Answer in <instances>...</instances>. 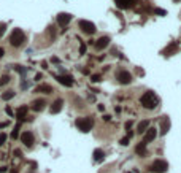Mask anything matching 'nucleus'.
Listing matches in <instances>:
<instances>
[{"label":"nucleus","mask_w":181,"mask_h":173,"mask_svg":"<svg viewBox=\"0 0 181 173\" xmlns=\"http://www.w3.org/2000/svg\"><path fill=\"white\" fill-rule=\"evenodd\" d=\"M13 173H18V170H15V171H13Z\"/></svg>","instance_id":"41"},{"label":"nucleus","mask_w":181,"mask_h":173,"mask_svg":"<svg viewBox=\"0 0 181 173\" xmlns=\"http://www.w3.org/2000/svg\"><path fill=\"white\" fill-rule=\"evenodd\" d=\"M129 141H130V137H129V135H126L124 138H121V144H122V146H127Z\"/></svg>","instance_id":"26"},{"label":"nucleus","mask_w":181,"mask_h":173,"mask_svg":"<svg viewBox=\"0 0 181 173\" xmlns=\"http://www.w3.org/2000/svg\"><path fill=\"white\" fill-rule=\"evenodd\" d=\"M3 54H5V49L0 48V57H3Z\"/></svg>","instance_id":"36"},{"label":"nucleus","mask_w":181,"mask_h":173,"mask_svg":"<svg viewBox=\"0 0 181 173\" xmlns=\"http://www.w3.org/2000/svg\"><path fill=\"white\" fill-rule=\"evenodd\" d=\"M79 52H81V54H84V52H86V45L83 43V42H81V48H79Z\"/></svg>","instance_id":"31"},{"label":"nucleus","mask_w":181,"mask_h":173,"mask_svg":"<svg viewBox=\"0 0 181 173\" xmlns=\"http://www.w3.org/2000/svg\"><path fill=\"white\" fill-rule=\"evenodd\" d=\"M7 113H8V114H10V116H13V110H11V108H10V106H7Z\"/></svg>","instance_id":"33"},{"label":"nucleus","mask_w":181,"mask_h":173,"mask_svg":"<svg viewBox=\"0 0 181 173\" xmlns=\"http://www.w3.org/2000/svg\"><path fill=\"white\" fill-rule=\"evenodd\" d=\"M41 78H43V76H41V75H40V73H38V75H37V76H35V79H37V81H40V79H41Z\"/></svg>","instance_id":"38"},{"label":"nucleus","mask_w":181,"mask_h":173,"mask_svg":"<svg viewBox=\"0 0 181 173\" xmlns=\"http://www.w3.org/2000/svg\"><path fill=\"white\" fill-rule=\"evenodd\" d=\"M167 170H169V164H167V161H164V159H156L151 165L152 173H165Z\"/></svg>","instance_id":"4"},{"label":"nucleus","mask_w":181,"mask_h":173,"mask_svg":"<svg viewBox=\"0 0 181 173\" xmlns=\"http://www.w3.org/2000/svg\"><path fill=\"white\" fill-rule=\"evenodd\" d=\"M103 159H105V153H103V149L97 148V149L94 151V161H95V162H102Z\"/></svg>","instance_id":"18"},{"label":"nucleus","mask_w":181,"mask_h":173,"mask_svg":"<svg viewBox=\"0 0 181 173\" xmlns=\"http://www.w3.org/2000/svg\"><path fill=\"white\" fill-rule=\"evenodd\" d=\"M152 11H154V13H157V15H161V16H164V15H165V11H164V10H161V8H154Z\"/></svg>","instance_id":"30"},{"label":"nucleus","mask_w":181,"mask_h":173,"mask_svg":"<svg viewBox=\"0 0 181 173\" xmlns=\"http://www.w3.org/2000/svg\"><path fill=\"white\" fill-rule=\"evenodd\" d=\"M5 29H7V24H3V22H0V37L3 35V32H5Z\"/></svg>","instance_id":"28"},{"label":"nucleus","mask_w":181,"mask_h":173,"mask_svg":"<svg viewBox=\"0 0 181 173\" xmlns=\"http://www.w3.org/2000/svg\"><path fill=\"white\" fill-rule=\"evenodd\" d=\"M132 124H133L132 121H127V122H126V130H127V132L130 130V127H132Z\"/></svg>","instance_id":"32"},{"label":"nucleus","mask_w":181,"mask_h":173,"mask_svg":"<svg viewBox=\"0 0 181 173\" xmlns=\"http://www.w3.org/2000/svg\"><path fill=\"white\" fill-rule=\"evenodd\" d=\"M140 103H142L143 108H146V110H154L156 106H157V103H159V100H157V97H156L154 92L148 91V92H145V94L142 95Z\"/></svg>","instance_id":"1"},{"label":"nucleus","mask_w":181,"mask_h":173,"mask_svg":"<svg viewBox=\"0 0 181 173\" xmlns=\"http://www.w3.org/2000/svg\"><path fill=\"white\" fill-rule=\"evenodd\" d=\"M62 106H64V100H62V99H57V100H56V102L51 105V114H57V113H61Z\"/></svg>","instance_id":"12"},{"label":"nucleus","mask_w":181,"mask_h":173,"mask_svg":"<svg viewBox=\"0 0 181 173\" xmlns=\"http://www.w3.org/2000/svg\"><path fill=\"white\" fill-rule=\"evenodd\" d=\"M72 21V15L70 13H59V16H57V22H59V25H67L68 22Z\"/></svg>","instance_id":"11"},{"label":"nucleus","mask_w":181,"mask_h":173,"mask_svg":"<svg viewBox=\"0 0 181 173\" xmlns=\"http://www.w3.org/2000/svg\"><path fill=\"white\" fill-rule=\"evenodd\" d=\"M92 126H94V119L92 118H79V119H76V127H78V130L84 132V134L91 132Z\"/></svg>","instance_id":"3"},{"label":"nucleus","mask_w":181,"mask_h":173,"mask_svg":"<svg viewBox=\"0 0 181 173\" xmlns=\"http://www.w3.org/2000/svg\"><path fill=\"white\" fill-rule=\"evenodd\" d=\"M27 105H24V106H21V108H18V111H16V118L19 119V122L21 121H24V119L27 118Z\"/></svg>","instance_id":"15"},{"label":"nucleus","mask_w":181,"mask_h":173,"mask_svg":"<svg viewBox=\"0 0 181 173\" xmlns=\"http://www.w3.org/2000/svg\"><path fill=\"white\" fill-rule=\"evenodd\" d=\"M148 129H149V121H142L140 124L137 126V132H138V134H145Z\"/></svg>","instance_id":"19"},{"label":"nucleus","mask_w":181,"mask_h":173,"mask_svg":"<svg viewBox=\"0 0 181 173\" xmlns=\"http://www.w3.org/2000/svg\"><path fill=\"white\" fill-rule=\"evenodd\" d=\"M173 2H175V3H178V2H179V0H173Z\"/></svg>","instance_id":"40"},{"label":"nucleus","mask_w":181,"mask_h":173,"mask_svg":"<svg viewBox=\"0 0 181 173\" xmlns=\"http://www.w3.org/2000/svg\"><path fill=\"white\" fill-rule=\"evenodd\" d=\"M56 79H57L61 84L67 86V87H72V86H73V78H72L70 75H61V76H56Z\"/></svg>","instance_id":"9"},{"label":"nucleus","mask_w":181,"mask_h":173,"mask_svg":"<svg viewBox=\"0 0 181 173\" xmlns=\"http://www.w3.org/2000/svg\"><path fill=\"white\" fill-rule=\"evenodd\" d=\"M13 70H16L19 75H25L27 73V69L22 67V65H13Z\"/></svg>","instance_id":"24"},{"label":"nucleus","mask_w":181,"mask_h":173,"mask_svg":"<svg viewBox=\"0 0 181 173\" xmlns=\"http://www.w3.org/2000/svg\"><path fill=\"white\" fill-rule=\"evenodd\" d=\"M79 29L84 32V33H88V35H92V33H95V24H92L91 21H86V19H81L79 21Z\"/></svg>","instance_id":"5"},{"label":"nucleus","mask_w":181,"mask_h":173,"mask_svg":"<svg viewBox=\"0 0 181 173\" xmlns=\"http://www.w3.org/2000/svg\"><path fill=\"white\" fill-rule=\"evenodd\" d=\"M8 81H10V76H8V75H3V76H2V79H0V87L5 86Z\"/></svg>","instance_id":"25"},{"label":"nucleus","mask_w":181,"mask_h":173,"mask_svg":"<svg viewBox=\"0 0 181 173\" xmlns=\"http://www.w3.org/2000/svg\"><path fill=\"white\" fill-rule=\"evenodd\" d=\"M35 92H43V94H51V92H52V87H51L49 84H40V86L35 89Z\"/></svg>","instance_id":"20"},{"label":"nucleus","mask_w":181,"mask_h":173,"mask_svg":"<svg viewBox=\"0 0 181 173\" xmlns=\"http://www.w3.org/2000/svg\"><path fill=\"white\" fill-rule=\"evenodd\" d=\"M118 81L121 84H129L132 81V75L127 72V70H119L118 72Z\"/></svg>","instance_id":"6"},{"label":"nucleus","mask_w":181,"mask_h":173,"mask_svg":"<svg viewBox=\"0 0 181 173\" xmlns=\"http://www.w3.org/2000/svg\"><path fill=\"white\" fill-rule=\"evenodd\" d=\"M100 79H102L100 75H92V76H91V81H92V83H99Z\"/></svg>","instance_id":"27"},{"label":"nucleus","mask_w":181,"mask_h":173,"mask_svg":"<svg viewBox=\"0 0 181 173\" xmlns=\"http://www.w3.org/2000/svg\"><path fill=\"white\" fill-rule=\"evenodd\" d=\"M13 97H15V91H7V92H3V94H2V99H3L5 102L11 100Z\"/></svg>","instance_id":"22"},{"label":"nucleus","mask_w":181,"mask_h":173,"mask_svg":"<svg viewBox=\"0 0 181 173\" xmlns=\"http://www.w3.org/2000/svg\"><path fill=\"white\" fill-rule=\"evenodd\" d=\"M24 42H25V33L21 29H15V30L11 32V35H10V43H11V46L19 48Z\"/></svg>","instance_id":"2"},{"label":"nucleus","mask_w":181,"mask_h":173,"mask_svg":"<svg viewBox=\"0 0 181 173\" xmlns=\"http://www.w3.org/2000/svg\"><path fill=\"white\" fill-rule=\"evenodd\" d=\"M157 137V129L156 127H149L146 132H145V137H143V141L148 144L149 141H152V140H154Z\"/></svg>","instance_id":"8"},{"label":"nucleus","mask_w":181,"mask_h":173,"mask_svg":"<svg viewBox=\"0 0 181 173\" xmlns=\"http://www.w3.org/2000/svg\"><path fill=\"white\" fill-rule=\"evenodd\" d=\"M19 129H21V122H18L16 127H15V130L11 132V138H13V140H16V138L19 137Z\"/></svg>","instance_id":"23"},{"label":"nucleus","mask_w":181,"mask_h":173,"mask_svg":"<svg viewBox=\"0 0 181 173\" xmlns=\"http://www.w3.org/2000/svg\"><path fill=\"white\" fill-rule=\"evenodd\" d=\"M110 45V38L108 37H100L99 40H97V42H95V49H103V48H106Z\"/></svg>","instance_id":"13"},{"label":"nucleus","mask_w":181,"mask_h":173,"mask_svg":"<svg viewBox=\"0 0 181 173\" xmlns=\"http://www.w3.org/2000/svg\"><path fill=\"white\" fill-rule=\"evenodd\" d=\"M135 153L138 154V156H146L148 154V151H146V143L145 141H142V143H138L137 144V148H135Z\"/></svg>","instance_id":"17"},{"label":"nucleus","mask_w":181,"mask_h":173,"mask_svg":"<svg viewBox=\"0 0 181 173\" xmlns=\"http://www.w3.org/2000/svg\"><path fill=\"white\" fill-rule=\"evenodd\" d=\"M176 49H178L176 43H170L169 48H165V49H164V54H165V56H172L173 52H176Z\"/></svg>","instance_id":"21"},{"label":"nucleus","mask_w":181,"mask_h":173,"mask_svg":"<svg viewBox=\"0 0 181 173\" xmlns=\"http://www.w3.org/2000/svg\"><path fill=\"white\" fill-rule=\"evenodd\" d=\"M45 105H46V102L43 99H41V100H34L32 102V110L34 111H41L45 108Z\"/></svg>","instance_id":"16"},{"label":"nucleus","mask_w":181,"mask_h":173,"mask_svg":"<svg viewBox=\"0 0 181 173\" xmlns=\"http://www.w3.org/2000/svg\"><path fill=\"white\" fill-rule=\"evenodd\" d=\"M8 126V122H0V129H5Z\"/></svg>","instance_id":"34"},{"label":"nucleus","mask_w":181,"mask_h":173,"mask_svg":"<svg viewBox=\"0 0 181 173\" xmlns=\"http://www.w3.org/2000/svg\"><path fill=\"white\" fill-rule=\"evenodd\" d=\"M5 141H7V135L2 132V134H0V144H3Z\"/></svg>","instance_id":"29"},{"label":"nucleus","mask_w":181,"mask_h":173,"mask_svg":"<svg viewBox=\"0 0 181 173\" xmlns=\"http://www.w3.org/2000/svg\"><path fill=\"white\" fill-rule=\"evenodd\" d=\"M2 171H5V168H3V167H2V168H0V173H2Z\"/></svg>","instance_id":"39"},{"label":"nucleus","mask_w":181,"mask_h":173,"mask_svg":"<svg viewBox=\"0 0 181 173\" xmlns=\"http://www.w3.org/2000/svg\"><path fill=\"white\" fill-rule=\"evenodd\" d=\"M21 87H22V89H27V87H29V84H27V83H22Z\"/></svg>","instance_id":"37"},{"label":"nucleus","mask_w":181,"mask_h":173,"mask_svg":"<svg viewBox=\"0 0 181 173\" xmlns=\"http://www.w3.org/2000/svg\"><path fill=\"white\" fill-rule=\"evenodd\" d=\"M137 3V0H116V5L121 10H127V8H133V5Z\"/></svg>","instance_id":"10"},{"label":"nucleus","mask_w":181,"mask_h":173,"mask_svg":"<svg viewBox=\"0 0 181 173\" xmlns=\"http://www.w3.org/2000/svg\"><path fill=\"white\" fill-rule=\"evenodd\" d=\"M103 119H105V121L108 122V121H110V119H111V116H110V114H105V116H103Z\"/></svg>","instance_id":"35"},{"label":"nucleus","mask_w":181,"mask_h":173,"mask_svg":"<svg viewBox=\"0 0 181 173\" xmlns=\"http://www.w3.org/2000/svg\"><path fill=\"white\" fill-rule=\"evenodd\" d=\"M169 129H170V119L167 116H164L162 121H161V135H165L167 132H169Z\"/></svg>","instance_id":"14"},{"label":"nucleus","mask_w":181,"mask_h":173,"mask_svg":"<svg viewBox=\"0 0 181 173\" xmlns=\"http://www.w3.org/2000/svg\"><path fill=\"white\" fill-rule=\"evenodd\" d=\"M21 141L27 146V148H30V146L34 144V134H32V132H29V130L22 132V134H21Z\"/></svg>","instance_id":"7"}]
</instances>
